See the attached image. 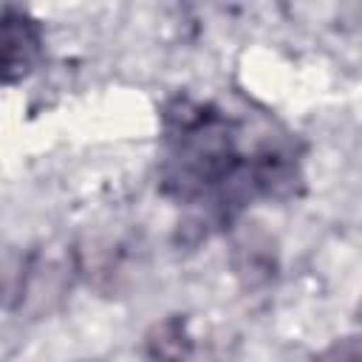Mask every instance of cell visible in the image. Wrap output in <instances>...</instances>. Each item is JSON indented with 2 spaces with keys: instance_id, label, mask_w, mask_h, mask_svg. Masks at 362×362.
<instances>
[{
  "instance_id": "4",
  "label": "cell",
  "mask_w": 362,
  "mask_h": 362,
  "mask_svg": "<svg viewBox=\"0 0 362 362\" xmlns=\"http://www.w3.org/2000/svg\"><path fill=\"white\" fill-rule=\"evenodd\" d=\"M232 263H235V274L240 277L243 286H249V288L266 286L277 269L274 240L263 229H257V223H252V229H243V235L235 240Z\"/></svg>"
},
{
  "instance_id": "5",
  "label": "cell",
  "mask_w": 362,
  "mask_h": 362,
  "mask_svg": "<svg viewBox=\"0 0 362 362\" xmlns=\"http://www.w3.org/2000/svg\"><path fill=\"white\" fill-rule=\"evenodd\" d=\"M144 354L153 362H187L192 354V334L184 314L158 320L144 337Z\"/></svg>"
},
{
  "instance_id": "1",
  "label": "cell",
  "mask_w": 362,
  "mask_h": 362,
  "mask_svg": "<svg viewBox=\"0 0 362 362\" xmlns=\"http://www.w3.org/2000/svg\"><path fill=\"white\" fill-rule=\"evenodd\" d=\"M167 161L161 167V189L181 204L215 195L240 167L235 124L212 105L175 96L164 107Z\"/></svg>"
},
{
  "instance_id": "6",
  "label": "cell",
  "mask_w": 362,
  "mask_h": 362,
  "mask_svg": "<svg viewBox=\"0 0 362 362\" xmlns=\"http://www.w3.org/2000/svg\"><path fill=\"white\" fill-rule=\"evenodd\" d=\"M314 362H362V337H342L322 348Z\"/></svg>"
},
{
  "instance_id": "2",
  "label": "cell",
  "mask_w": 362,
  "mask_h": 362,
  "mask_svg": "<svg viewBox=\"0 0 362 362\" xmlns=\"http://www.w3.org/2000/svg\"><path fill=\"white\" fill-rule=\"evenodd\" d=\"M243 178L249 184L252 198H269V201L300 198L305 187L297 156L274 144L257 150L249 161H243Z\"/></svg>"
},
{
  "instance_id": "3",
  "label": "cell",
  "mask_w": 362,
  "mask_h": 362,
  "mask_svg": "<svg viewBox=\"0 0 362 362\" xmlns=\"http://www.w3.org/2000/svg\"><path fill=\"white\" fill-rule=\"evenodd\" d=\"M42 59V25L17 6L3 8V82H23Z\"/></svg>"
}]
</instances>
